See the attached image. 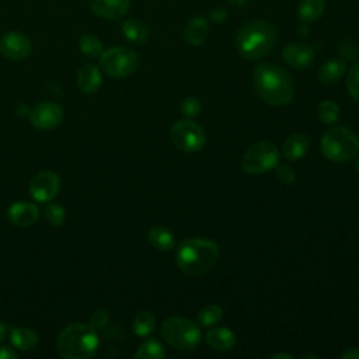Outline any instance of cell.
<instances>
[{"label": "cell", "mask_w": 359, "mask_h": 359, "mask_svg": "<svg viewBox=\"0 0 359 359\" xmlns=\"http://www.w3.org/2000/svg\"><path fill=\"white\" fill-rule=\"evenodd\" d=\"M253 84L257 95L269 106H288L295 96V84L291 75L281 66L264 62L253 72Z\"/></svg>", "instance_id": "1"}, {"label": "cell", "mask_w": 359, "mask_h": 359, "mask_svg": "<svg viewBox=\"0 0 359 359\" xmlns=\"http://www.w3.org/2000/svg\"><path fill=\"white\" fill-rule=\"evenodd\" d=\"M219 254L220 250L215 242L201 237H191L178 246L175 261L184 274L200 277L212 269L219 258Z\"/></svg>", "instance_id": "2"}, {"label": "cell", "mask_w": 359, "mask_h": 359, "mask_svg": "<svg viewBox=\"0 0 359 359\" xmlns=\"http://www.w3.org/2000/svg\"><path fill=\"white\" fill-rule=\"evenodd\" d=\"M277 28L268 21L254 20L244 24L236 35V48L240 57L258 61L275 48Z\"/></svg>", "instance_id": "3"}, {"label": "cell", "mask_w": 359, "mask_h": 359, "mask_svg": "<svg viewBox=\"0 0 359 359\" xmlns=\"http://www.w3.org/2000/svg\"><path fill=\"white\" fill-rule=\"evenodd\" d=\"M99 342V336L92 326L73 323L59 333L57 349L65 359H88L96 353Z\"/></svg>", "instance_id": "4"}, {"label": "cell", "mask_w": 359, "mask_h": 359, "mask_svg": "<svg viewBox=\"0 0 359 359\" xmlns=\"http://www.w3.org/2000/svg\"><path fill=\"white\" fill-rule=\"evenodd\" d=\"M322 152L327 160L345 163L359 153V139L345 126H333L322 139Z\"/></svg>", "instance_id": "5"}, {"label": "cell", "mask_w": 359, "mask_h": 359, "mask_svg": "<svg viewBox=\"0 0 359 359\" xmlns=\"http://www.w3.org/2000/svg\"><path fill=\"white\" fill-rule=\"evenodd\" d=\"M164 341L178 351H194L201 342L200 327L184 318H170L162 326Z\"/></svg>", "instance_id": "6"}, {"label": "cell", "mask_w": 359, "mask_h": 359, "mask_svg": "<svg viewBox=\"0 0 359 359\" xmlns=\"http://www.w3.org/2000/svg\"><path fill=\"white\" fill-rule=\"evenodd\" d=\"M141 65V59L138 54L125 48V47H114L107 51H103L100 55V66L106 75L114 79L128 77L138 70Z\"/></svg>", "instance_id": "7"}, {"label": "cell", "mask_w": 359, "mask_h": 359, "mask_svg": "<svg viewBox=\"0 0 359 359\" xmlns=\"http://www.w3.org/2000/svg\"><path fill=\"white\" fill-rule=\"evenodd\" d=\"M280 163L278 148L268 141H261L249 148L243 157V168L250 174H262L274 170Z\"/></svg>", "instance_id": "8"}, {"label": "cell", "mask_w": 359, "mask_h": 359, "mask_svg": "<svg viewBox=\"0 0 359 359\" xmlns=\"http://www.w3.org/2000/svg\"><path fill=\"white\" fill-rule=\"evenodd\" d=\"M170 139L177 149L195 153L205 146L206 133L193 121H178L170 129Z\"/></svg>", "instance_id": "9"}, {"label": "cell", "mask_w": 359, "mask_h": 359, "mask_svg": "<svg viewBox=\"0 0 359 359\" xmlns=\"http://www.w3.org/2000/svg\"><path fill=\"white\" fill-rule=\"evenodd\" d=\"M28 118L34 128L41 130H51L62 124L65 113L57 103L42 101L28 111Z\"/></svg>", "instance_id": "10"}, {"label": "cell", "mask_w": 359, "mask_h": 359, "mask_svg": "<svg viewBox=\"0 0 359 359\" xmlns=\"http://www.w3.org/2000/svg\"><path fill=\"white\" fill-rule=\"evenodd\" d=\"M61 190V177L51 170L35 174L30 182V194L38 202H51Z\"/></svg>", "instance_id": "11"}, {"label": "cell", "mask_w": 359, "mask_h": 359, "mask_svg": "<svg viewBox=\"0 0 359 359\" xmlns=\"http://www.w3.org/2000/svg\"><path fill=\"white\" fill-rule=\"evenodd\" d=\"M32 52L30 38L20 31H9L0 38V54L10 61H24Z\"/></svg>", "instance_id": "12"}, {"label": "cell", "mask_w": 359, "mask_h": 359, "mask_svg": "<svg viewBox=\"0 0 359 359\" xmlns=\"http://www.w3.org/2000/svg\"><path fill=\"white\" fill-rule=\"evenodd\" d=\"M282 59L288 66L303 70L313 65L314 59H316V51L309 43L293 42L284 48Z\"/></svg>", "instance_id": "13"}, {"label": "cell", "mask_w": 359, "mask_h": 359, "mask_svg": "<svg viewBox=\"0 0 359 359\" xmlns=\"http://www.w3.org/2000/svg\"><path fill=\"white\" fill-rule=\"evenodd\" d=\"M90 10L106 20H119L130 9V0H88Z\"/></svg>", "instance_id": "14"}, {"label": "cell", "mask_w": 359, "mask_h": 359, "mask_svg": "<svg viewBox=\"0 0 359 359\" xmlns=\"http://www.w3.org/2000/svg\"><path fill=\"white\" fill-rule=\"evenodd\" d=\"M9 220L19 228H28L39 219V209L31 202H16L8 211Z\"/></svg>", "instance_id": "15"}, {"label": "cell", "mask_w": 359, "mask_h": 359, "mask_svg": "<svg viewBox=\"0 0 359 359\" xmlns=\"http://www.w3.org/2000/svg\"><path fill=\"white\" fill-rule=\"evenodd\" d=\"M103 83L101 72L95 65H84L76 76V84L84 95H95Z\"/></svg>", "instance_id": "16"}, {"label": "cell", "mask_w": 359, "mask_h": 359, "mask_svg": "<svg viewBox=\"0 0 359 359\" xmlns=\"http://www.w3.org/2000/svg\"><path fill=\"white\" fill-rule=\"evenodd\" d=\"M206 344L215 351H231L236 342V334L226 327H213L205 336Z\"/></svg>", "instance_id": "17"}, {"label": "cell", "mask_w": 359, "mask_h": 359, "mask_svg": "<svg viewBox=\"0 0 359 359\" xmlns=\"http://www.w3.org/2000/svg\"><path fill=\"white\" fill-rule=\"evenodd\" d=\"M209 34V26H208V20L204 16H195L191 17L183 31L184 39L190 43L194 45V47H198V45H202Z\"/></svg>", "instance_id": "18"}, {"label": "cell", "mask_w": 359, "mask_h": 359, "mask_svg": "<svg viewBox=\"0 0 359 359\" xmlns=\"http://www.w3.org/2000/svg\"><path fill=\"white\" fill-rule=\"evenodd\" d=\"M310 146V141L307 138V135L304 133H293L284 142L282 146V155L285 159L291 162L300 160L304 157Z\"/></svg>", "instance_id": "19"}, {"label": "cell", "mask_w": 359, "mask_h": 359, "mask_svg": "<svg viewBox=\"0 0 359 359\" xmlns=\"http://www.w3.org/2000/svg\"><path fill=\"white\" fill-rule=\"evenodd\" d=\"M121 31L133 43H145L151 37L149 27L138 19H126L121 26Z\"/></svg>", "instance_id": "20"}, {"label": "cell", "mask_w": 359, "mask_h": 359, "mask_svg": "<svg viewBox=\"0 0 359 359\" xmlns=\"http://www.w3.org/2000/svg\"><path fill=\"white\" fill-rule=\"evenodd\" d=\"M326 12V0H300L298 6V19L304 23H314Z\"/></svg>", "instance_id": "21"}, {"label": "cell", "mask_w": 359, "mask_h": 359, "mask_svg": "<svg viewBox=\"0 0 359 359\" xmlns=\"http://www.w3.org/2000/svg\"><path fill=\"white\" fill-rule=\"evenodd\" d=\"M347 72V62L341 58L327 61L319 70V79L324 84L337 83Z\"/></svg>", "instance_id": "22"}, {"label": "cell", "mask_w": 359, "mask_h": 359, "mask_svg": "<svg viewBox=\"0 0 359 359\" xmlns=\"http://www.w3.org/2000/svg\"><path fill=\"white\" fill-rule=\"evenodd\" d=\"M149 244L159 251H170L175 246L173 233L164 226H155L148 233Z\"/></svg>", "instance_id": "23"}, {"label": "cell", "mask_w": 359, "mask_h": 359, "mask_svg": "<svg viewBox=\"0 0 359 359\" xmlns=\"http://www.w3.org/2000/svg\"><path fill=\"white\" fill-rule=\"evenodd\" d=\"M10 341L14 348L20 351H30L37 347L38 344V336L35 331L20 327V329H12L10 331Z\"/></svg>", "instance_id": "24"}, {"label": "cell", "mask_w": 359, "mask_h": 359, "mask_svg": "<svg viewBox=\"0 0 359 359\" xmlns=\"http://www.w3.org/2000/svg\"><path fill=\"white\" fill-rule=\"evenodd\" d=\"M156 326V320L151 311H139L133 319V333L138 337H149Z\"/></svg>", "instance_id": "25"}, {"label": "cell", "mask_w": 359, "mask_h": 359, "mask_svg": "<svg viewBox=\"0 0 359 359\" xmlns=\"http://www.w3.org/2000/svg\"><path fill=\"white\" fill-rule=\"evenodd\" d=\"M166 356V351L163 345L157 340H146L141 344L138 351L135 352L137 359H162Z\"/></svg>", "instance_id": "26"}, {"label": "cell", "mask_w": 359, "mask_h": 359, "mask_svg": "<svg viewBox=\"0 0 359 359\" xmlns=\"http://www.w3.org/2000/svg\"><path fill=\"white\" fill-rule=\"evenodd\" d=\"M222 318H223V310L220 306L206 304L200 310L198 316H197V322L202 327H213L215 324H217L222 320Z\"/></svg>", "instance_id": "27"}, {"label": "cell", "mask_w": 359, "mask_h": 359, "mask_svg": "<svg viewBox=\"0 0 359 359\" xmlns=\"http://www.w3.org/2000/svg\"><path fill=\"white\" fill-rule=\"evenodd\" d=\"M79 48L83 55L88 58H97L103 54V42L92 34H86L79 41Z\"/></svg>", "instance_id": "28"}, {"label": "cell", "mask_w": 359, "mask_h": 359, "mask_svg": "<svg viewBox=\"0 0 359 359\" xmlns=\"http://www.w3.org/2000/svg\"><path fill=\"white\" fill-rule=\"evenodd\" d=\"M340 115H341V110L338 104L331 100H324L318 107V117L326 125L336 124L340 119Z\"/></svg>", "instance_id": "29"}, {"label": "cell", "mask_w": 359, "mask_h": 359, "mask_svg": "<svg viewBox=\"0 0 359 359\" xmlns=\"http://www.w3.org/2000/svg\"><path fill=\"white\" fill-rule=\"evenodd\" d=\"M43 216L51 226H61L65 222V209L58 204H48L45 208Z\"/></svg>", "instance_id": "30"}, {"label": "cell", "mask_w": 359, "mask_h": 359, "mask_svg": "<svg viewBox=\"0 0 359 359\" xmlns=\"http://www.w3.org/2000/svg\"><path fill=\"white\" fill-rule=\"evenodd\" d=\"M347 88L349 96L359 103V62L349 69L347 77Z\"/></svg>", "instance_id": "31"}, {"label": "cell", "mask_w": 359, "mask_h": 359, "mask_svg": "<svg viewBox=\"0 0 359 359\" xmlns=\"http://www.w3.org/2000/svg\"><path fill=\"white\" fill-rule=\"evenodd\" d=\"M180 110H182V114L187 118H195L201 114V103L198 99L195 97H187L183 100L182 103V107H180Z\"/></svg>", "instance_id": "32"}, {"label": "cell", "mask_w": 359, "mask_h": 359, "mask_svg": "<svg viewBox=\"0 0 359 359\" xmlns=\"http://www.w3.org/2000/svg\"><path fill=\"white\" fill-rule=\"evenodd\" d=\"M108 313L106 310H96L92 318H90V326H92L95 330H100V329H104L108 323Z\"/></svg>", "instance_id": "33"}, {"label": "cell", "mask_w": 359, "mask_h": 359, "mask_svg": "<svg viewBox=\"0 0 359 359\" xmlns=\"http://www.w3.org/2000/svg\"><path fill=\"white\" fill-rule=\"evenodd\" d=\"M277 175H278L280 182L284 183V184H292V183H295V180H296V174L292 170V167H289V166L278 167Z\"/></svg>", "instance_id": "34"}, {"label": "cell", "mask_w": 359, "mask_h": 359, "mask_svg": "<svg viewBox=\"0 0 359 359\" xmlns=\"http://www.w3.org/2000/svg\"><path fill=\"white\" fill-rule=\"evenodd\" d=\"M228 17V12L224 10L223 8H215L212 12H211V16L209 19L213 21V23H223L224 20H226Z\"/></svg>", "instance_id": "35"}, {"label": "cell", "mask_w": 359, "mask_h": 359, "mask_svg": "<svg viewBox=\"0 0 359 359\" xmlns=\"http://www.w3.org/2000/svg\"><path fill=\"white\" fill-rule=\"evenodd\" d=\"M17 358L19 353L14 349L6 345H0V359H17Z\"/></svg>", "instance_id": "36"}, {"label": "cell", "mask_w": 359, "mask_h": 359, "mask_svg": "<svg viewBox=\"0 0 359 359\" xmlns=\"http://www.w3.org/2000/svg\"><path fill=\"white\" fill-rule=\"evenodd\" d=\"M341 359H359V348H349L341 353Z\"/></svg>", "instance_id": "37"}, {"label": "cell", "mask_w": 359, "mask_h": 359, "mask_svg": "<svg viewBox=\"0 0 359 359\" xmlns=\"http://www.w3.org/2000/svg\"><path fill=\"white\" fill-rule=\"evenodd\" d=\"M8 331H9L8 324L3 323V322H0V342H2L8 337Z\"/></svg>", "instance_id": "38"}, {"label": "cell", "mask_w": 359, "mask_h": 359, "mask_svg": "<svg viewBox=\"0 0 359 359\" xmlns=\"http://www.w3.org/2000/svg\"><path fill=\"white\" fill-rule=\"evenodd\" d=\"M226 2H229L231 5H233V6H239V8H242V6H246L250 0H226Z\"/></svg>", "instance_id": "39"}, {"label": "cell", "mask_w": 359, "mask_h": 359, "mask_svg": "<svg viewBox=\"0 0 359 359\" xmlns=\"http://www.w3.org/2000/svg\"><path fill=\"white\" fill-rule=\"evenodd\" d=\"M271 358H273V359H293V356H292V355H289V353H285V352L275 353V355H273Z\"/></svg>", "instance_id": "40"}, {"label": "cell", "mask_w": 359, "mask_h": 359, "mask_svg": "<svg viewBox=\"0 0 359 359\" xmlns=\"http://www.w3.org/2000/svg\"><path fill=\"white\" fill-rule=\"evenodd\" d=\"M307 358H314V359H316L318 356H316V355H304V356H303V359H307Z\"/></svg>", "instance_id": "41"}, {"label": "cell", "mask_w": 359, "mask_h": 359, "mask_svg": "<svg viewBox=\"0 0 359 359\" xmlns=\"http://www.w3.org/2000/svg\"><path fill=\"white\" fill-rule=\"evenodd\" d=\"M356 171L359 174V156H358V162H356Z\"/></svg>", "instance_id": "42"}]
</instances>
